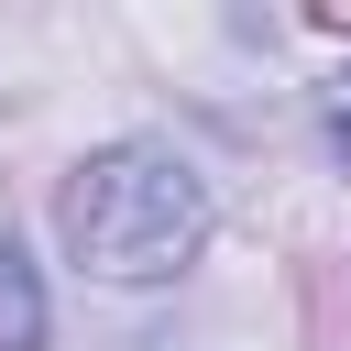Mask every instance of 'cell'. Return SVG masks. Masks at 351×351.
Here are the masks:
<instances>
[{"label":"cell","mask_w":351,"mask_h":351,"mask_svg":"<svg viewBox=\"0 0 351 351\" xmlns=\"http://www.w3.org/2000/svg\"><path fill=\"white\" fill-rule=\"evenodd\" d=\"M0 351H44V285L11 252V230H0Z\"/></svg>","instance_id":"2"},{"label":"cell","mask_w":351,"mask_h":351,"mask_svg":"<svg viewBox=\"0 0 351 351\" xmlns=\"http://www.w3.org/2000/svg\"><path fill=\"white\" fill-rule=\"evenodd\" d=\"M329 132H340V154H351V77H340V99H329Z\"/></svg>","instance_id":"3"},{"label":"cell","mask_w":351,"mask_h":351,"mask_svg":"<svg viewBox=\"0 0 351 351\" xmlns=\"http://www.w3.org/2000/svg\"><path fill=\"white\" fill-rule=\"evenodd\" d=\"M55 230H66V252H77L88 274L154 285V274H176V263L208 241V186H197L186 154H165V143H110V154H88V165L66 176Z\"/></svg>","instance_id":"1"}]
</instances>
